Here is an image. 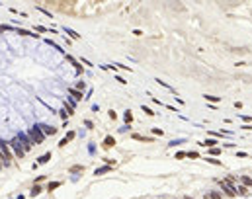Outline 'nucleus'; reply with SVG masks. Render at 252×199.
Segmentation results:
<instances>
[{
    "instance_id": "nucleus-22",
    "label": "nucleus",
    "mask_w": 252,
    "mask_h": 199,
    "mask_svg": "<svg viewBox=\"0 0 252 199\" xmlns=\"http://www.w3.org/2000/svg\"><path fill=\"white\" fill-rule=\"evenodd\" d=\"M78 170H82V166H72V168H70V172H78Z\"/></svg>"
},
{
    "instance_id": "nucleus-15",
    "label": "nucleus",
    "mask_w": 252,
    "mask_h": 199,
    "mask_svg": "<svg viewBox=\"0 0 252 199\" xmlns=\"http://www.w3.org/2000/svg\"><path fill=\"white\" fill-rule=\"evenodd\" d=\"M125 121H127V123H131V121H133V115H131V111H127V113H125Z\"/></svg>"
},
{
    "instance_id": "nucleus-19",
    "label": "nucleus",
    "mask_w": 252,
    "mask_h": 199,
    "mask_svg": "<svg viewBox=\"0 0 252 199\" xmlns=\"http://www.w3.org/2000/svg\"><path fill=\"white\" fill-rule=\"evenodd\" d=\"M67 33H68V35H70V37H74V39H78V33H74V31H70V30H68Z\"/></svg>"
},
{
    "instance_id": "nucleus-13",
    "label": "nucleus",
    "mask_w": 252,
    "mask_h": 199,
    "mask_svg": "<svg viewBox=\"0 0 252 199\" xmlns=\"http://www.w3.org/2000/svg\"><path fill=\"white\" fill-rule=\"evenodd\" d=\"M59 185H61V182H53V184H49V187H47V189L51 191V189H55V187H59Z\"/></svg>"
},
{
    "instance_id": "nucleus-5",
    "label": "nucleus",
    "mask_w": 252,
    "mask_h": 199,
    "mask_svg": "<svg viewBox=\"0 0 252 199\" xmlns=\"http://www.w3.org/2000/svg\"><path fill=\"white\" fill-rule=\"evenodd\" d=\"M104 145H106V147H113V145H115V139H113V137H106Z\"/></svg>"
},
{
    "instance_id": "nucleus-4",
    "label": "nucleus",
    "mask_w": 252,
    "mask_h": 199,
    "mask_svg": "<svg viewBox=\"0 0 252 199\" xmlns=\"http://www.w3.org/2000/svg\"><path fill=\"white\" fill-rule=\"evenodd\" d=\"M72 139H74V131H70V133L67 135V137H65V139H63V140L59 143V147H65V145H67L68 140H72Z\"/></svg>"
},
{
    "instance_id": "nucleus-3",
    "label": "nucleus",
    "mask_w": 252,
    "mask_h": 199,
    "mask_svg": "<svg viewBox=\"0 0 252 199\" xmlns=\"http://www.w3.org/2000/svg\"><path fill=\"white\" fill-rule=\"evenodd\" d=\"M0 148L4 150V164H10V162H12V154H10V150H8V147L4 145V143H0Z\"/></svg>"
},
{
    "instance_id": "nucleus-10",
    "label": "nucleus",
    "mask_w": 252,
    "mask_h": 199,
    "mask_svg": "<svg viewBox=\"0 0 252 199\" xmlns=\"http://www.w3.org/2000/svg\"><path fill=\"white\" fill-rule=\"evenodd\" d=\"M106 172H110V168L106 166V168H96V176H100V174H106Z\"/></svg>"
},
{
    "instance_id": "nucleus-6",
    "label": "nucleus",
    "mask_w": 252,
    "mask_h": 199,
    "mask_svg": "<svg viewBox=\"0 0 252 199\" xmlns=\"http://www.w3.org/2000/svg\"><path fill=\"white\" fill-rule=\"evenodd\" d=\"M49 158H51V152H47V154H43L41 158H39V162H37V164H45V162H49Z\"/></svg>"
},
{
    "instance_id": "nucleus-8",
    "label": "nucleus",
    "mask_w": 252,
    "mask_h": 199,
    "mask_svg": "<svg viewBox=\"0 0 252 199\" xmlns=\"http://www.w3.org/2000/svg\"><path fill=\"white\" fill-rule=\"evenodd\" d=\"M133 139L143 140V143H150V139H148V137H141V135H133Z\"/></svg>"
},
{
    "instance_id": "nucleus-18",
    "label": "nucleus",
    "mask_w": 252,
    "mask_h": 199,
    "mask_svg": "<svg viewBox=\"0 0 252 199\" xmlns=\"http://www.w3.org/2000/svg\"><path fill=\"white\" fill-rule=\"evenodd\" d=\"M205 100H209V102H219V98H217V96H205Z\"/></svg>"
},
{
    "instance_id": "nucleus-11",
    "label": "nucleus",
    "mask_w": 252,
    "mask_h": 199,
    "mask_svg": "<svg viewBox=\"0 0 252 199\" xmlns=\"http://www.w3.org/2000/svg\"><path fill=\"white\" fill-rule=\"evenodd\" d=\"M70 94H72V96L76 98V100H82V94L78 92V90H70Z\"/></svg>"
},
{
    "instance_id": "nucleus-2",
    "label": "nucleus",
    "mask_w": 252,
    "mask_h": 199,
    "mask_svg": "<svg viewBox=\"0 0 252 199\" xmlns=\"http://www.w3.org/2000/svg\"><path fill=\"white\" fill-rule=\"evenodd\" d=\"M10 145H12V148H14V154H16V158H23V154H26V150H23V147H20V139L12 140Z\"/></svg>"
},
{
    "instance_id": "nucleus-1",
    "label": "nucleus",
    "mask_w": 252,
    "mask_h": 199,
    "mask_svg": "<svg viewBox=\"0 0 252 199\" xmlns=\"http://www.w3.org/2000/svg\"><path fill=\"white\" fill-rule=\"evenodd\" d=\"M30 137H31V143H33V145H39V143H43V133L39 131V127H35V129H31L30 131Z\"/></svg>"
},
{
    "instance_id": "nucleus-12",
    "label": "nucleus",
    "mask_w": 252,
    "mask_h": 199,
    "mask_svg": "<svg viewBox=\"0 0 252 199\" xmlns=\"http://www.w3.org/2000/svg\"><path fill=\"white\" fill-rule=\"evenodd\" d=\"M39 193H41V187H39V185H35V187L31 189V195L35 197V195H39Z\"/></svg>"
},
{
    "instance_id": "nucleus-21",
    "label": "nucleus",
    "mask_w": 252,
    "mask_h": 199,
    "mask_svg": "<svg viewBox=\"0 0 252 199\" xmlns=\"http://www.w3.org/2000/svg\"><path fill=\"white\" fill-rule=\"evenodd\" d=\"M242 182H244L246 185H252V180H250V178H242Z\"/></svg>"
},
{
    "instance_id": "nucleus-9",
    "label": "nucleus",
    "mask_w": 252,
    "mask_h": 199,
    "mask_svg": "<svg viewBox=\"0 0 252 199\" xmlns=\"http://www.w3.org/2000/svg\"><path fill=\"white\" fill-rule=\"evenodd\" d=\"M237 193H240V195H246V193H248V189H246L244 185H240V187H237Z\"/></svg>"
},
{
    "instance_id": "nucleus-7",
    "label": "nucleus",
    "mask_w": 252,
    "mask_h": 199,
    "mask_svg": "<svg viewBox=\"0 0 252 199\" xmlns=\"http://www.w3.org/2000/svg\"><path fill=\"white\" fill-rule=\"evenodd\" d=\"M215 143H217V140L207 139V140H203V143H199V145H205V147H215Z\"/></svg>"
},
{
    "instance_id": "nucleus-14",
    "label": "nucleus",
    "mask_w": 252,
    "mask_h": 199,
    "mask_svg": "<svg viewBox=\"0 0 252 199\" xmlns=\"http://www.w3.org/2000/svg\"><path fill=\"white\" fill-rule=\"evenodd\" d=\"M43 131L47 133V135H53V133L57 131V129H53V127H43Z\"/></svg>"
},
{
    "instance_id": "nucleus-17",
    "label": "nucleus",
    "mask_w": 252,
    "mask_h": 199,
    "mask_svg": "<svg viewBox=\"0 0 252 199\" xmlns=\"http://www.w3.org/2000/svg\"><path fill=\"white\" fill-rule=\"evenodd\" d=\"M205 160H207V162H211V164H217V166L221 164V162H219V160H217V158H205Z\"/></svg>"
},
{
    "instance_id": "nucleus-16",
    "label": "nucleus",
    "mask_w": 252,
    "mask_h": 199,
    "mask_svg": "<svg viewBox=\"0 0 252 199\" xmlns=\"http://www.w3.org/2000/svg\"><path fill=\"white\" fill-rule=\"evenodd\" d=\"M143 111H145V113H147V115H155V111L150 109V107H145V105H143Z\"/></svg>"
},
{
    "instance_id": "nucleus-20",
    "label": "nucleus",
    "mask_w": 252,
    "mask_h": 199,
    "mask_svg": "<svg viewBox=\"0 0 252 199\" xmlns=\"http://www.w3.org/2000/svg\"><path fill=\"white\" fill-rule=\"evenodd\" d=\"M197 156H199L197 152H188V158H197Z\"/></svg>"
}]
</instances>
